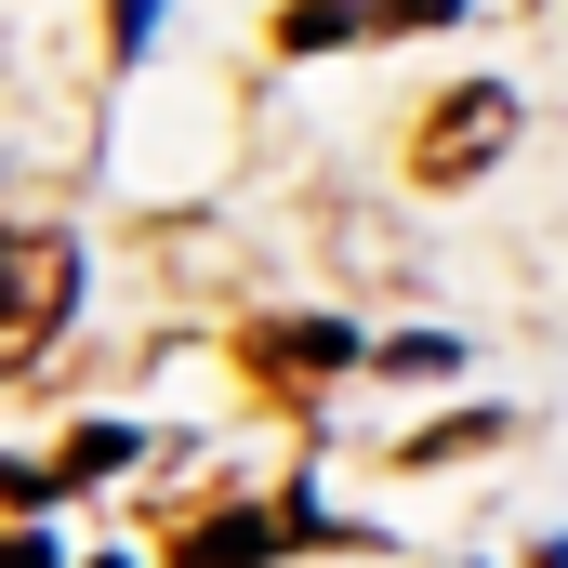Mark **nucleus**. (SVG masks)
Wrapping results in <instances>:
<instances>
[{"label": "nucleus", "instance_id": "0eeeda50", "mask_svg": "<svg viewBox=\"0 0 568 568\" xmlns=\"http://www.w3.org/2000/svg\"><path fill=\"white\" fill-rule=\"evenodd\" d=\"M489 436H503V424H489V410H463V424H436V436H410V463H476Z\"/></svg>", "mask_w": 568, "mask_h": 568}, {"label": "nucleus", "instance_id": "f03ea898", "mask_svg": "<svg viewBox=\"0 0 568 568\" xmlns=\"http://www.w3.org/2000/svg\"><path fill=\"white\" fill-rule=\"evenodd\" d=\"M67 291H80V252H67L53 225H27V239H13V317H0V357H13V371H40V357H53Z\"/></svg>", "mask_w": 568, "mask_h": 568}, {"label": "nucleus", "instance_id": "6e6552de", "mask_svg": "<svg viewBox=\"0 0 568 568\" xmlns=\"http://www.w3.org/2000/svg\"><path fill=\"white\" fill-rule=\"evenodd\" d=\"M463 0H371V40H397V27H449Z\"/></svg>", "mask_w": 568, "mask_h": 568}, {"label": "nucleus", "instance_id": "39448f33", "mask_svg": "<svg viewBox=\"0 0 568 568\" xmlns=\"http://www.w3.org/2000/svg\"><path fill=\"white\" fill-rule=\"evenodd\" d=\"M133 449H145L133 424H80V436H67V463H53V476H120Z\"/></svg>", "mask_w": 568, "mask_h": 568}, {"label": "nucleus", "instance_id": "9d476101", "mask_svg": "<svg viewBox=\"0 0 568 568\" xmlns=\"http://www.w3.org/2000/svg\"><path fill=\"white\" fill-rule=\"evenodd\" d=\"M13 568H53V542H40V529H27V542H13Z\"/></svg>", "mask_w": 568, "mask_h": 568}, {"label": "nucleus", "instance_id": "7ed1b4c3", "mask_svg": "<svg viewBox=\"0 0 568 568\" xmlns=\"http://www.w3.org/2000/svg\"><path fill=\"white\" fill-rule=\"evenodd\" d=\"M278 542H331V516L317 503H278V516H199V542L172 568H265Z\"/></svg>", "mask_w": 568, "mask_h": 568}, {"label": "nucleus", "instance_id": "1a4fd4ad", "mask_svg": "<svg viewBox=\"0 0 568 568\" xmlns=\"http://www.w3.org/2000/svg\"><path fill=\"white\" fill-rule=\"evenodd\" d=\"M145 13H159V0H120V13H106V40H120V53L145 40Z\"/></svg>", "mask_w": 568, "mask_h": 568}, {"label": "nucleus", "instance_id": "423d86ee", "mask_svg": "<svg viewBox=\"0 0 568 568\" xmlns=\"http://www.w3.org/2000/svg\"><path fill=\"white\" fill-rule=\"evenodd\" d=\"M371 371H397V384H436V371H463V344H449V331H410V344H384Z\"/></svg>", "mask_w": 568, "mask_h": 568}, {"label": "nucleus", "instance_id": "f257e3e1", "mask_svg": "<svg viewBox=\"0 0 568 568\" xmlns=\"http://www.w3.org/2000/svg\"><path fill=\"white\" fill-rule=\"evenodd\" d=\"M503 145H516V93H503V80H463L424 133H410V172H424V185H476Z\"/></svg>", "mask_w": 568, "mask_h": 568}, {"label": "nucleus", "instance_id": "20e7f679", "mask_svg": "<svg viewBox=\"0 0 568 568\" xmlns=\"http://www.w3.org/2000/svg\"><path fill=\"white\" fill-rule=\"evenodd\" d=\"M357 357V331H331V317H291V331H265V371H344Z\"/></svg>", "mask_w": 568, "mask_h": 568}]
</instances>
